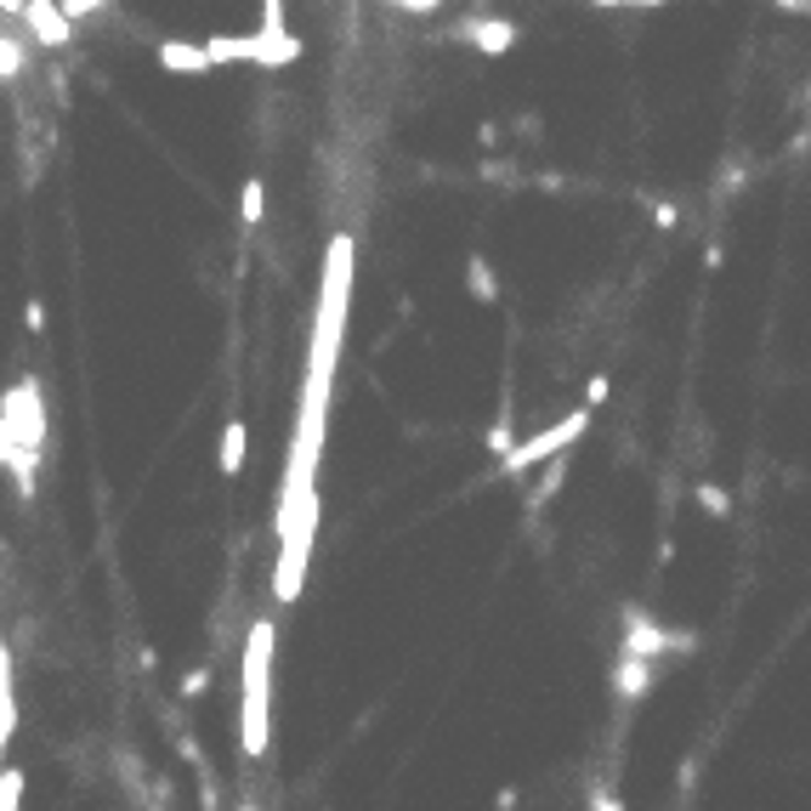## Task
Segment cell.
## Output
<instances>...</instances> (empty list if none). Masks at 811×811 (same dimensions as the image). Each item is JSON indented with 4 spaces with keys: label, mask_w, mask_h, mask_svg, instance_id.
Segmentation results:
<instances>
[{
    "label": "cell",
    "mask_w": 811,
    "mask_h": 811,
    "mask_svg": "<svg viewBox=\"0 0 811 811\" xmlns=\"http://www.w3.org/2000/svg\"><path fill=\"white\" fill-rule=\"evenodd\" d=\"M465 284H471V301H483V307H494V301H499V279H494V267L483 256L465 261Z\"/></svg>",
    "instance_id": "obj_6"
},
{
    "label": "cell",
    "mask_w": 811,
    "mask_h": 811,
    "mask_svg": "<svg viewBox=\"0 0 811 811\" xmlns=\"http://www.w3.org/2000/svg\"><path fill=\"white\" fill-rule=\"evenodd\" d=\"M585 431H590V403H585V409H573L567 420H556V426H545V431L522 437V443H517L511 454H499V477H522V471H533V465L556 460L567 443H579Z\"/></svg>",
    "instance_id": "obj_2"
},
{
    "label": "cell",
    "mask_w": 811,
    "mask_h": 811,
    "mask_svg": "<svg viewBox=\"0 0 811 811\" xmlns=\"http://www.w3.org/2000/svg\"><path fill=\"white\" fill-rule=\"evenodd\" d=\"M590 7H664V0H590Z\"/></svg>",
    "instance_id": "obj_10"
},
{
    "label": "cell",
    "mask_w": 811,
    "mask_h": 811,
    "mask_svg": "<svg viewBox=\"0 0 811 811\" xmlns=\"http://www.w3.org/2000/svg\"><path fill=\"white\" fill-rule=\"evenodd\" d=\"M556 488H562V465H551V471H545V483H539V494H533V505H545V499H551Z\"/></svg>",
    "instance_id": "obj_8"
},
{
    "label": "cell",
    "mask_w": 811,
    "mask_h": 811,
    "mask_svg": "<svg viewBox=\"0 0 811 811\" xmlns=\"http://www.w3.org/2000/svg\"><path fill=\"white\" fill-rule=\"evenodd\" d=\"M647 687H653V658H641V653H619V664H613V698L641 703V698H647Z\"/></svg>",
    "instance_id": "obj_4"
},
{
    "label": "cell",
    "mask_w": 811,
    "mask_h": 811,
    "mask_svg": "<svg viewBox=\"0 0 811 811\" xmlns=\"http://www.w3.org/2000/svg\"><path fill=\"white\" fill-rule=\"evenodd\" d=\"M267 664H273V624L250 630V653H245V750H267Z\"/></svg>",
    "instance_id": "obj_1"
},
{
    "label": "cell",
    "mask_w": 811,
    "mask_h": 811,
    "mask_svg": "<svg viewBox=\"0 0 811 811\" xmlns=\"http://www.w3.org/2000/svg\"><path fill=\"white\" fill-rule=\"evenodd\" d=\"M471 41H477L483 52H511L517 23H505V18H483V23H471Z\"/></svg>",
    "instance_id": "obj_5"
},
{
    "label": "cell",
    "mask_w": 811,
    "mask_h": 811,
    "mask_svg": "<svg viewBox=\"0 0 811 811\" xmlns=\"http://www.w3.org/2000/svg\"><path fill=\"white\" fill-rule=\"evenodd\" d=\"M698 505H703L709 517H732V494L721 483H698Z\"/></svg>",
    "instance_id": "obj_7"
},
{
    "label": "cell",
    "mask_w": 811,
    "mask_h": 811,
    "mask_svg": "<svg viewBox=\"0 0 811 811\" xmlns=\"http://www.w3.org/2000/svg\"><path fill=\"white\" fill-rule=\"evenodd\" d=\"M664 647H692V635H669L664 624H653L641 607H624V641L619 653H641V658H658Z\"/></svg>",
    "instance_id": "obj_3"
},
{
    "label": "cell",
    "mask_w": 811,
    "mask_h": 811,
    "mask_svg": "<svg viewBox=\"0 0 811 811\" xmlns=\"http://www.w3.org/2000/svg\"><path fill=\"white\" fill-rule=\"evenodd\" d=\"M585 403H590V409H596V403H607V375H590L585 381Z\"/></svg>",
    "instance_id": "obj_9"
}]
</instances>
